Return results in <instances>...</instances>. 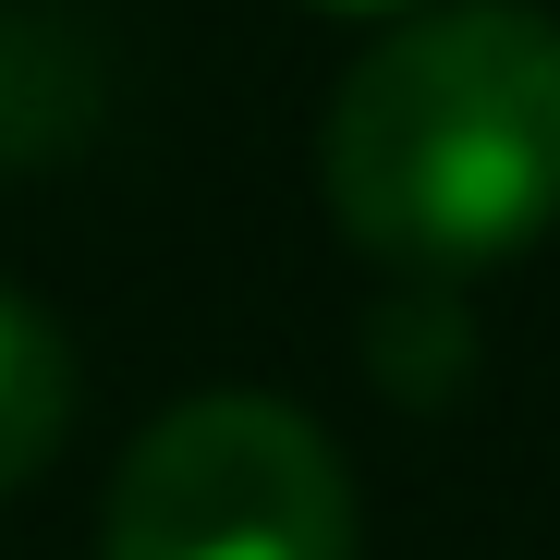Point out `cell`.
Instances as JSON below:
<instances>
[{
    "mask_svg": "<svg viewBox=\"0 0 560 560\" xmlns=\"http://www.w3.org/2000/svg\"><path fill=\"white\" fill-rule=\"evenodd\" d=\"M317 13H415V0H317Z\"/></svg>",
    "mask_w": 560,
    "mask_h": 560,
    "instance_id": "277c9868",
    "label": "cell"
},
{
    "mask_svg": "<svg viewBox=\"0 0 560 560\" xmlns=\"http://www.w3.org/2000/svg\"><path fill=\"white\" fill-rule=\"evenodd\" d=\"M98 560H353V476L268 390L171 402L110 476Z\"/></svg>",
    "mask_w": 560,
    "mask_h": 560,
    "instance_id": "7a4b0ae2",
    "label": "cell"
},
{
    "mask_svg": "<svg viewBox=\"0 0 560 560\" xmlns=\"http://www.w3.org/2000/svg\"><path fill=\"white\" fill-rule=\"evenodd\" d=\"M329 208L390 268H500L560 220V25L524 0H439L341 73Z\"/></svg>",
    "mask_w": 560,
    "mask_h": 560,
    "instance_id": "6da1fadb",
    "label": "cell"
},
{
    "mask_svg": "<svg viewBox=\"0 0 560 560\" xmlns=\"http://www.w3.org/2000/svg\"><path fill=\"white\" fill-rule=\"evenodd\" d=\"M61 439H73V341L25 293H0V500L49 476Z\"/></svg>",
    "mask_w": 560,
    "mask_h": 560,
    "instance_id": "3957f363",
    "label": "cell"
}]
</instances>
